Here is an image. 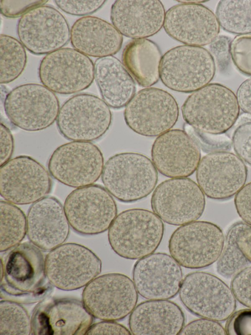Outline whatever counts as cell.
<instances>
[{"label": "cell", "mask_w": 251, "mask_h": 335, "mask_svg": "<svg viewBox=\"0 0 251 335\" xmlns=\"http://www.w3.org/2000/svg\"><path fill=\"white\" fill-rule=\"evenodd\" d=\"M0 334H32L31 319L20 303L3 300L0 302Z\"/></svg>", "instance_id": "cell-34"}, {"label": "cell", "mask_w": 251, "mask_h": 335, "mask_svg": "<svg viewBox=\"0 0 251 335\" xmlns=\"http://www.w3.org/2000/svg\"><path fill=\"white\" fill-rule=\"evenodd\" d=\"M112 115L109 107L93 94L79 93L66 100L56 119L58 131L72 141L91 142L108 130Z\"/></svg>", "instance_id": "cell-8"}, {"label": "cell", "mask_w": 251, "mask_h": 335, "mask_svg": "<svg viewBox=\"0 0 251 335\" xmlns=\"http://www.w3.org/2000/svg\"><path fill=\"white\" fill-rule=\"evenodd\" d=\"M163 27L172 38L185 45L210 44L218 36L220 25L216 15L201 4L181 3L169 8Z\"/></svg>", "instance_id": "cell-23"}, {"label": "cell", "mask_w": 251, "mask_h": 335, "mask_svg": "<svg viewBox=\"0 0 251 335\" xmlns=\"http://www.w3.org/2000/svg\"><path fill=\"white\" fill-rule=\"evenodd\" d=\"M38 76L43 85L54 93L72 94L88 88L95 78L92 60L75 49L62 48L41 60Z\"/></svg>", "instance_id": "cell-15"}, {"label": "cell", "mask_w": 251, "mask_h": 335, "mask_svg": "<svg viewBox=\"0 0 251 335\" xmlns=\"http://www.w3.org/2000/svg\"><path fill=\"white\" fill-rule=\"evenodd\" d=\"M234 205L243 221L251 225V182L245 185L236 194Z\"/></svg>", "instance_id": "cell-44"}, {"label": "cell", "mask_w": 251, "mask_h": 335, "mask_svg": "<svg viewBox=\"0 0 251 335\" xmlns=\"http://www.w3.org/2000/svg\"><path fill=\"white\" fill-rule=\"evenodd\" d=\"M236 95L227 87L211 83L192 92L181 107L183 118L201 133L223 134L236 123L240 115Z\"/></svg>", "instance_id": "cell-2"}, {"label": "cell", "mask_w": 251, "mask_h": 335, "mask_svg": "<svg viewBox=\"0 0 251 335\" xmlns=\"http://www.w3.org/2000/svg\"><path fill=\"white\" fill-rule=\"evenodd\" d=\"M48 0H9L0 1L1 14L9 18H15L22 16L30 10L38 6L45 5Z\"/></svg>", "instance_id": "cell-41"}, {"label": "cell", "mask_w": 251, "mask_h": 335, "mask_svg": "<svg viewBox=\"0 0 251 335\" xmlns=\"http://www.w3.org/2000/svg\"><path fill=\"white\" fill-rule=\"evenodd\" d=\"M63 206L70 226L84 235H97L108 230L118 212L112 195L104 187L96 184L73 190L66 198Z\"/></svg>", "instance_id": "cell-11"}, {"label": "cell", "mask_w": 251, "mask_h": 335, "mask_svg": "<svg viewBox=\"0 0 251 335\" xmlns=\"http://www.w3.org/2000/svg\"><path fill=\"white\" fill-rule=\"evenodd\" d=\"M31 242L14 247L1 270L0 298L20 304H33L47 298L53 289L45 272V258Z\"/></svg>", "instance_id": "cell-1"}, {"label": "cell", "mask_w": 251, "mask_h": 335, "mask_svg": "<svg viewBox=\"0 0 251 335\" xmlns=\"http://www.w3.org/2000/svg\"><path fill=\"white\" fill-rule=\"evenodd\" d=\"M231 142L236 155L251 166V121L244 122L236 128Z\"/></svg>", "instance_id": "cell-36"}, {"label": "cell", "mask_w": 251, "mask_h": 335, "mask_svg": "<svg viewBox=\"0 0 251 335\" xmlns=\"http://www.w3.org/2000/svg\"><path fill=\"white\" fill-rule=\"evenodd\" d=\"M192 131L195 135L196 140H199L198 143L201 144L203 150L205 151H219L229 150L232 143L230 140L226 136L220 135L208 134L199 132L193 129Z\"/></svg>", "instance_id": "cell-42"}, {"label": "cell", "mask_w": 251, "mask_h": 335, "mask_svg": "<svg viewBox=\"0 0 251 335\" xmlns=\"http://www.w3.org/2000/svg\"><path fill=\"white\" fill-rule=\"evenodd\" d=\"M231 59L242 73L251 76V34L235 37L230 43Z\"/></svg>", "instance_id": "cell-35"}, {"label": "cell", "mask_w": 251, "mask_h": 335, "mask_svg": "<svg viewBox=\"0 0 251 335\" xmlns=\"http://www.w3.org/2000/svg\"><path fill=\"white\" fill-rule=\"evenodd\" d=\"M153 212L169 224L182 225L199 219L205 206L204 194L189 178H171L159 184L151 200Z\"/></svg>", "instance_id": "cell-16"}, {"label": "cell", "mask_w": 251, "mask_h": 335, "mask_svg": "<svg viewBox=\"0 0 251 335\" xmlns=\"http://www.w3.org/2000/svg\"><path fill=\"white\" fill-rule=\"evenodd\" d=\"M179 296L192 313L218 322L227 319L236 307L231 288L217 277L204 272L187 275L182 280Z\"/></svg>", "instance_id": "cell-9"}, {"label": "cell", "mask_w": 251, "mask_h": 335, "mask_svg": "<svg viewBox=\"0 0 251 335\" xmlns=\"http://www.w3.org/2000/svg\"><path fill=\"white\" fill-rule=\"evenodd\" d=\"M138 292L133 281L120 273L97 277L86 285L82 302L96 318L118 321L131 313L138 302Z\"/></svg>", "instance_id": "cell-10"}, {"label": "cell", "mask_w": 251, "mask_h": 335, "mask_svg": "<svg viewBox=\"0 0 251 335\" xmlns=\"http://www.w3.org/2000/svg\"><path fill=\"white\" fill-rule=\"evenodd\" d=\"M164 225L150 210L134 208L117 215L108 231L112 250L127 259H139L153 253L163 238Z\"/></svg>", "instance_id": "cell-3"}, {"label": "cell", "mask_w": 251, "mask_h": 335, "mask_svg": "<svg viewBox=\"0 0 251 335\" xmlns=\"http://www.w3.org/2000/svg\"><path fill=\"white\" fill-rule=\"evenodd\" d=\"M0 251L19 245L27 232L26 216L16 205L7 201L0 202Z\"/></svg>", "instance_id": "cell-30"}, {"label": "cell", "mask_w": 251, "mask_h": 335, "mask_svg": "<svg viewBox=\"0 0 251 335\" xmlns=\"http://www.w3.org/2000/svg\"><path fill=\"white\" fill-rule=\"evenodd\" d=\"M105 1L103 0H54L58 7L64 12L72 15L85 16L98 10Z\"/></svg>", "instance_id": "cell-38"}, {"label": "cell", "mask_w": 251, "mask_h": 335, "mask_svg": "<svg viewBox=\"0 0 251 335\" xmlns=\"http://www.w3.org/2000/svg\"><path fill=\"white\" fill-rule=\"evenodd\" d=\"M177 1L180 2L181 3L200 4V3L205 2L206 1H203V0H178Z\"/></svg>", "instance_id": "cell-49"}, {"label": "cell", "mask_w": 251, "mask_h": 335, "mask_svg": "<svg viewBox=\"0 0 251 335\" xmlns=\"http://www.w3.org/2000/svg\"><path fill=\"white\" fill-rule=\"evenodd\" d=\"M225 329L226 335H251V308L233 312L227 319Z\"/></svg>", "instance_id": "cell-40"}, {"label": "cell", "mask_w": 251, "mask_h": 335, "mask_svg": "<svg viewBox=\"0 0 251 335\" xmlns=\"http://www.w3.org/2000/svg\"><path fill=\"white\" fill-rule=\"evenodd\" d=\"M104 158L99 148L88 141H72L61 145L48 163L50 174L67 186L78 188L93 185L101 176Z\"/></svg>", "instance_id": "cell-14"}, {"label": "cell", "mask_w": 251, "mask_h": 335, "mask_svg": "<svg viewBox=\"0 0 251 335\" xmlns=\"http://www.w3.org/2000/svg\"><path fill=\"white\" fill-rule=\"evenodd\" d=\"M158 45L147 39H133L123 51L122 62L138 84L148 87L155 84L160 78L162 59Z\"/></svg>", "instance_id": "cell-29"}, {"label": "cell", "mask_w": 251, "mask_h": 335, "mask_svg": "<svg viewBox=\"0 0 251 335\" xmlns=\"http://www.w3.org/2000/svg\"><path fill=\"white\" fill-rule=\"evenodd\" d=\"M165 14L158 0H118L111 6L110 19L123 35L142 39L155 34L162 28Z\"/></svg>", "instance_id": "cell-25"}, {"label": "cell", "mask_w": 251, "mask_h": 335, "mask_svg": "<svg viewBox=\"0 0 251 335\" xmlns=\"http://www.w3.org/2000/svg\"><path fill=\"white\" fill-rule=\"evenodd\" d=\"M230 288L239 302L251 308V266L247 267L233 277Z\"/></svg>", "instance_id": "cell-37"}, {"label": "cell", "mask_w": 251, "mask_h": 335, "mask_svg": "<svg viewBox=\"0 0 251 335\" xmlns=\"http://www.w3.org/2000/svg\"><path fill=\"white\" fill-rule=\"evenodd\" d=\"M26 221L29 240L42 251H51L69 237L70 225L64 206L54 197L46 196L33 203Z\"/></svg>", "instance_id": "cell-24"}, {"label": "cell", "mask_w": 251, "mask_h": 335, "mask_svg": "<svg viewBox=\"0 0 251 335\" xmlns=\"http://www.w3.org/2000/svg\"><path fill=\"white\" fill-rule=\"evenodd\" d=\"M246 224L244 222H237L227 231L222 251L217 263L218 273L225 278L234 277L250 263L237 242L239 234Z\"/></svg>", "instance_id": "cell-33"}, {"label": "cell", "mask_w": 251, "mask_h": 335, "mask_svg": "<svg viewBox=\"0 0 251 335\" xmlns=\"http://www.w3.org/2000/svg\"><path fill=\"white\" fill-rule=\"evenodd\" d=\"M152 162L162 175L184 178L193 174L201 160L199 143L184 130L172 129L158 136L151 149Z\"/></svg>", "instance_id": "cell-21"}, {"label": "cell", "mask_w": 251, "mask_h": 335, "mask_svg": "<svg viewBox=\"0 0 251 335\" xmlns=\"http://www.w3.org/2000/svg\"><path fill=\"white\" fill-rule=\"evenodd\" d=\"M124 119L135 133L145 137H158L176 123L179 108L168 92L147 87L136 93L126 106Z\"/></svg>", "instance_id": "cell-12"}, {"label": "cell", "mask_w": 251, "mask_h": 335, "mask_svg": "<svg viewBox=\"0 0 251 335\" xmlns=\"http://www.w3.org/2000/svg\"><path fill=\"white\" fill-rule=\"evenodd\" d=\"M25 47L16 38L0 35V83L6 84L17 79L24 71L27 62Z\"/></svg>", "instance_id": "cell-32"}, {"label": "cell", "mask_w": 251, "mask_h": 335, "mask_svg": "<svg viewBox=\"0 0 251 335\" xmlns=\"http://www.w3.org/2000/svg\"><path fill=\"white\" fill-rule=\"evenodd\" d=\"M237 242L244 255L251 263V225L247 223L239 234Z\"/></svg>", "instance_id": "cell-48"}, {"label": "cell", "mask_w": 251, "mask_h": 335, "mask_svg": "<svg viewBox=\"0 0 251 335\" xmlns=\"http://www.w3.org/2000/svg\"><path fill=\"white\" fill-rule=\"evenodd\" d=\"M247 175L244 162L227 151L212 152L203 156L196 172L197 183L204 194L216 200L236 195L245 185Z\"/></svg>", "instance_id": "cell-19"}, {"label": "cell", "mask_w": 251, "mask_h": 335, "mask_svg": "<svg viewBox=\"0 0 251 335\" xmlns=\"http://www.w3.org/2000/svg\"><path fill=\"white\" fill-rule=\"evenodd\" d=\"M236 97L240 109L251 115V77L240 85L237 90Z\"/></svg>", "instance_id": "cell-47"}, {"label": "cell", "mask_w": 251, "mask_h": 335, "mask_svg": "<svg viewBox=\"0 0 251 335\" xmlns=\"http://www.w3.org/2000/svg\"><path fill=\"white\" fill-rule=\"evenodd\" d=\"M216 16L225 30L240 35L251 33V0H222Z\"/></svg>", "instance_id": "cell-31"}, {"label": "cell", "mask_w": 251, "mask_h": 335, "mask_svg": "<svg viewBox=\"0 0 251 335\" xmlns=\"http://www.w3.org/2000/svg\"><path fill=\"white\" fill-rule=\"evenodd\" d=\"M0 166L11 159L14 149V141L9 129L2 122L0 126Z\"/></svg>", "instance_id": "cell-46"}, {"label": "cell", "mask_w": 251, "mask_h": 335, "mask_svg": "<svg viewBox=\"0 0 251 335\" xmlns=\"http://www.w3.org/2000/svg\"><path fill=\"white\" fill-rule=\"evenodd\" d=\"M225 240L222 229L216 224L194 221L180 225L174 231L168 248L171 255L180 266L201 269L218 260Z\"/></svg>", "instance_id": "cell-6"}, {"label": "cell", "mask_w": 251, "mask_h": 335, "mask_svg": "<svg viewBox=\"0 0 251 335\" xmlns=\"http://www.w3.org/2000/svg\"><path fill=\"white\" fill-rule=\"evenodd\" d=\"M216 72L215 60L206 49L187 45L173 48L162 57L160 79L171 90L193 92L208 84Z\"/></svg>", "instance_id": "cell-5"}, {"label": "cell", "mask_w": 251, "mask_h": 335, "mask_svg": "<svg viewBox=\"0 0 251 335\" xmlns=\"http://www.w3.org/2000/svg\"><path fill=\"white\" fill-rule=\"evenodd\" d=\"M132 334L124 326L114 321L103 320L92 325L88 330L87 335H131Z\"/></svg>", "instance_id": "cell-45"}, {"label": "cell", "mask_w": 251, "mask_h": 335, "mask_svg": "<svg viewBox=\"0 0 251 335\" xmlns=\"http://www.w3.org/2000/svg\"><path fill=\"white\" fill-rule=\"evenodd\" d=\"M95 79L102 100L110 108H122L135 94L134 79L116 57L98 58L94 64Z\"/></svg>", "instance_id": "cell-28"}, {"label": "cell", "mask_w": 251, "mask_h": 335, "mask_svg": "<svg viewBox=\"0 0 251 335\" xmlns=\"http://www.w3.org/2000/svg\"><path fill=\"white\" fill-rule=\"evenodd\" d=\"M65 17L53 7L43 5L22 16L17 31L20 42L30 53L48 54L62 48L70 39Z\"/></svg>", "instance_id": "cell-18"}, {"label": "cell", "mask_w": 251, "mask_h": 335, "mask_svg": "<svg viewBox=\"0 0 251 335\" xmlns=\"http://www.w3.org/2000/svg\"><path fill=\"white\" fill-rule=\"evenodd\" d=\"M101 180L112 196L121 202L129 203L152 192L158 181V172L152 161L145 155L124 152L106 161Z\"/></svg>", "instance_id": "cell-4"}, {"label": "cell", "mask_w": 251, "mask_h": 335, "mask_svg": "<svg viewBox=\"0 0 251 335\" xmlns=\"http://www.w3.org/2000/svg\"><path fill=\"white\" fill-rule=\"evenodd\" d=\"M230 39L226 36H218L210 44V53L219 68L226 69L228 66L230 55Z\"/></svg>", "instance_id": "cell-43"}, {"label": "cell", "mask_w": 251, "mask_h": 335, "mask_svg": "<svg viewBox=\"0 0 251 335\" xmlns=\"http://www.w3.org/2000/svg\"><path fill=\"white\" fill-rule=\"evenodd\" d=\"M45 272L50 283L63 290L85 287L101 272L99 257L87 247L68 243L50 251L45 257Z\"/></svg>", "instance_id": "cell-13"}, {"label": "cell", "mask_w": 251, "mask_h": 335, "mask_svg": "<svg viewBox=\"0 0 251 335\" xmlns=\"http://www.w3.org/2000/svg\"><path fill=\"white\" fill-rule=\"evenodd\" d=\"M3 106L11 123L28 132L50 126L56 121L60 109L56 94L37 83L25 84L12 89L6 95Z\"/></svg>", "instance_id": "cell-7"}, {"label": "cell", "mask_w": 251, "mask_h": 335, "mask_svg": "<svg viewBox=\"0 0 251 335\" xmlns=\"http://www.w3.org/2000/svg\"><path fill=\"white\" fill-rule=\"evenodd\" d=\"M51 187L49 171L30 156H17L0 166V195L15 205L33 204L46 197Z\"/></svg>", "instance_id": "cell-17"}, {"label": "cell", "mask_w": 251, "mask_h": 335, "mask_svg": "<svg viewBox=\"0 0 251 335\" xmlns=\"http://www.w3.org/2000/svg\"><path fill=\"white\" fill-rule=\"evenodd\" d=\"M178 335H226L225 329L218 321L202 318L184 326Z\"/></svg>", "instance_id": "cell-39"}, {"label": "cell", "mask_w": 251, "mask_h": 335, "mask_svg": "<svg viewBox=\"0 0 251 335\" xmlns=\"http://www.w3.org/2000/svg\"><path fill=\"white\" fill-rule=\"evenodd\" d=\"M181 308L167 300H151L137 305L129 315L132 335H178L185 324Z\"/></svg>", "instance_id": "cell-26"}, {"label": "cell", "mask_w": 251, "mask_h": 335, "mask_svg": "<svg viewBox=\"0 0 251 335\" xmlns=\"http://www.w3.org/2000/svg\"><path fill=\"white\" fill-rule=\"evenodd\" d=\"M94 317L82 302L70 298L47 297L35 307L31 317L32 334L83 335Z\"/></svg>", "instance_id": "cell-20"}, {"label": "cell", "mask_w": 251, "mask_h": 335, "mask_svg": "<svg viewBox=\"0 0 251 335\" xmlns=\"http://www.w3.org/2000/svg\"><path fill=\"white\" fill-rule=\"evenodd\" d=\"M70 41L74 49L94 57L112 56L121 49L123 35L107 21L92 16L77 19L70 30Z\"/></svg>", "instance_id": "cell-27"}, {"label": "cell", "mask_w": 251, "mask_h": 335, "mask_svg": "<svg viewBox=\"0 0 251 335\" xmlns=\"http://www.w3.org/2000/svg\"><path fill=\"white\" fill-rule=\"evenodd\" d=\"M139 295L147 300H168L179 292L183 274L180 265L165 253H152L138 259L132 271Z\"/></svg>", "instance_id": "cell-22"}]
</instances>
